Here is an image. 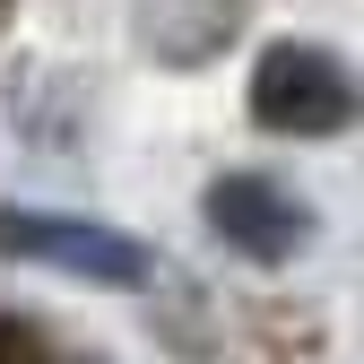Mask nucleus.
I'll use <instances>...</instances> for the list:
<instances>
[{"instance_id": "1", "label": "nucleus", "mask_w": 364, "mask_h": 364, "mask_svg": "<svg viewBox=\"0 0 364 364\" xmlns=\"http://www.w3.org/2000/svg\"><path fill=\"white\" fill-rule=\"evenodd\" d=\"M252 122L287 130V139H330V130L355 122V78L338 53L321 43H269L252 70Z\"/></svg>"}, {"instance_id": "3", "label": "nucleus", "mask_w": 364, "mask_h": 364, "mask_svg": "<svg viewBox=\"0 0 364 364\" xmlns=\"http://www.w3.org/2000/svg\"><path fill=\"white\" fill-rule=\"evenodd\" d=\"M208 225H217L243 260H295V252L312 243L304 200H287L278 182H260V173H225L217 191H208Z\"/></svg>"}, {"instance_id": "2", "label": "nucleus", "mask_w": 364, "mask_h": 364, "mask_svg": "<svg viewBox=\"0 0 364 364\" xmlns=\"http://www.w3.org/2000/svg\"><path fill=\"white\" fill-rule=\"evenodd\" d=\"M0 252L9 260H53L70 278H96V287H139L148 278V252L130 235L87 225V217H43V208H0Z\"/></svg>"}]
</instances>
